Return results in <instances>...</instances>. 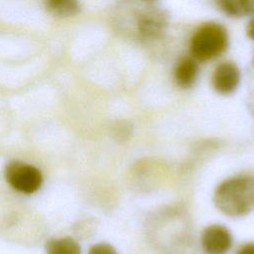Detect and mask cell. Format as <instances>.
<instances>
[{
    "label": "cell",
    "instance_id": "1",
    "mask_svg": "<svg viewBox=\"0 0 254 254\" xmlns=\"http://www.w3.org/2000/svg\"><path fill=\"white\" fill-rule=\"evenodd\" d=\"M213 200L226 216H246L254 210V177L239 175L223 181L216 188Z\"/></svg>",
    "mask_w": 254,
    "mask_h": 254
},
{
    "label": "cell",
    "instance_id": "2",
    "mask_svg": "<svg viewBox=\"0 0 254 254\" xmlns=\"http://www.w3.org/2000/svg\"><path fill=\"white\" fill-rule=\"evenodd\" d=\"M227 44L226 29L220 24L209 22L201 25L194 32L190 39V51L196 62L205 63L221 55L226 50Z\"/></svg>",
    "mask_w": 254,
    "mask_h": 254
},
{
    "label": "cell",
    "instance_id": "3",
    "mask_svg": "<svg viewBox=\"0 0 254 254\" xmlns=\"http://www.w3.org/2000/svg\"><path fill=\"white\" fill-rule=\"evenodd\" d=\"M5 179L13 189L23 193L37 191L43 183L39 169L20 161H12L6 165Z\"/></svg>",
    "mask_w": 254,
    "mask_h": 254
},
{
    "label": "cell",
    "instance_id": "4",
    "mask_svg": "<svg viewBox=\"0 0 254 254\" xmlns=\"http://www.w3.org/2000/svg\"><path fill=\"white\" fill-rule=\"evenodd\" d=\"M167 27L164 12L157 8L142 10L136 19V30L142 41H155L162 37Z\"/></svg>",
    "mask_w": 254,
    "mask_h": 254
},
{
    "label": "cell",
    "instance_id": "5",
    "mask_svg": "<svg viewBox=\"0 0 254 254\" xmlns=\"http://www.w3.org/2000/svg\"><path fill=\"white\" fill-rule=\"evenodd\" d=\"M200 245L204 254H226L232 246L231 232L221 224L208 225L201 232Z\"/></svg>",
    "mask_w": 254,
    "mask_h": 254
},
{
    "label": "cell",
    "instance_id": "6",
    "mask_svg": "<svg viewBox=\"0 0 254 254\" xmlns=\"http://www.w3.org/2000/svg\"><path fill=\"white\" fill-rule=\"evenodd\" d=\"M241 73L238 66L231 62L220 63L213 70L211 84L214 90L222 95L233 93L238 87Z\"/></svg>",
    "mask_w": 254,
    "mask_h": 254
},
{
    "label": "cell",
    "instance_id": "7",
    "mask_svg": "<svg viewBox=\"0 0 254 254\" xmlns=\"http://www.w3.org/2000/svg\"><path fill=\"white\" fill-rule=\"evenodd\" d=\"M198 73V65L192 57H184L176 64L174 77L177 84L183 88L191 86Z\"/></svg>",
    "mask_w": 254,
    "mask_h": 254
},
{
    "label": "cell",
    "instance_id": "8",
    "mask_svg": "<svg viewBox=\"0 0 254 254\" xmlns=\"http://www.w3.org/2000/svg\"><path fill=\"white\" fill-rule=\"evenodd\" d=\"M220 9L229 16L241 17L254 14V0H216Z\"/></svg>",
    "mask_w": 254,
    "mask_h": 254
},
{
    "label": "cell",
    "instance_id": "9",
    "mask_svg": "<svg viewBox=\"0 0 254 254\" xmlns=\"http://www.w3.org/2000/svg\"><path fill=\"white\" fill-rule=\"evenodd\" d=\"M46 250L47 254H81L79 244L71 237L50 239Z\"/></svg>",
    "mask_w": 254,
    "mask_h": 254
},
{
    "label": "cell",
    "instance_id": "10",
    "mask_svg": "<svg viewBox=\"0 0 254 254\" xmlns=\"http://www.w3.org/2000/svg\"><path fill=\"white\" fill-rule=\"evenodd\" d=\"M48 12L57 17H69L77 13L78 0H43Z\"/></svg>",
    "mask_w": 254,
    "mask_h": 254
},
{
    "label": "cell",
    "instance_id": "11",
    "mask_svg": "<svg viewBox=\"0 0 254 254\" xmlns=\"http://www.w3.org/2000/svg\"><path fill=\"white\" fill-rule=\"evenodd\" d=\"M88 254H118L116 249L108 243H97L93 245Z\"/></svg>",
    "mask_w": 254,
    "mask_h": 254
},
{
    "label": "cell",
    "instance_id": "12",
    "mask_svg": "<svg viewBox=\"0 0 254 254\" xmlns=\"http://www.w3.org/2000/svg\"><path fill=\"white\" fill-rule=\"evenodd\" d=\"M236 254H254V242H246L242 244L237 249Z\"/></svg>",
    "mask_w": 254,
    "mask_h": 254
},
{
    "label": "cell",
    "instance_id": "13",
    "mask_svg": "<svg viewBox=\"0 0 254 254\" xmlns=\"http://www.w3.org/2000/svg\"><path fill=\"white\" fill-rule=\"evenodd\" d=\"M246 32H247L248 37L254 41V18L248 23Z\"/></svg>",
    "mask_w": 254,
    "mask_h": 254
}]
</instances>
